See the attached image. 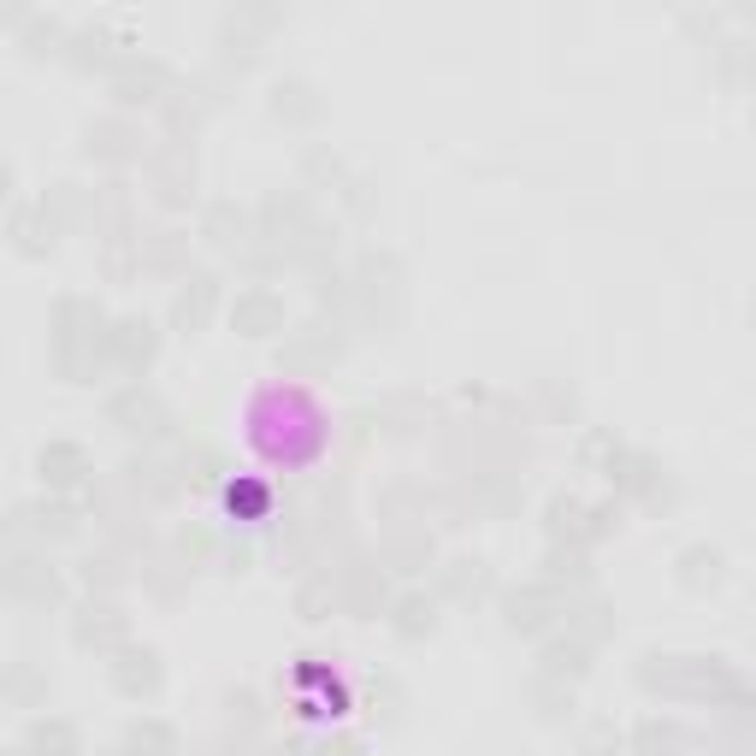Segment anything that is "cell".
I'll return each mask as SVG.
<instances>
[{
  "instance_id": "cell-1",
  "label": "cell",
  "mask_w": 756,
  "mask_h": 756,
  "mask_svg": "<svg viewBox=\"0 0 756 756\" xmlns=\"http://www.w3.org/2000/svg\"><path fill=\"white\" fill-rule=\"evenodd\" d=\"M644 685H650V692H662V697H715V692L738 697L733 668L703 662V657H657L644 668Z\"/></svg>"
},
{
  "instance_id": "cell-2",
  "label": "cell",
  "mask_w": 756,
  "mask_h": 756,
  "mask_svg": "<svg viewBox=\"0 0 756 756\" xmlns=\"http://www.w3.org/2000/svg\"><path fill=\"white\" fill-rule=\"evenodd\" d=\"M237 332H249V337H266V332H279V319H284V302L279 296H266V290H249V296H237Z\"/></svg>"
},
{
  "instance_id": "cell-3",
  "label": "cell",
  "mask_w": 756,
  "mask_h": 756,
  "mask_svg": "<svg viewBox=\"0 0 756 756\" xmlns=\"http://www.w3.org/2000/svg\"><path fill=\"white\" fill-rule=\"evenodd\" d=\"M83 473H90V455H83L77 443H48V450H42V479H48L54 491L83 485Z\"/></svg>"
},
{
  "instance_id": "cell-4",
  "label": "cell",
  "mask_w": 756,
  "mask_h": 756,
  "mask_svg": "<svg viewBox=\"0 0 756 756\" xmlns=\"http://www.w3.org/2000/svg\"><path fill=\"white\" fill-rule=\"evenodd\" d=\"M113 685L125 697L160 692V657H154V650H125V668H113Z\"/></svg>"
},
{
  "instance_id": "cell-5",
  "label": "cell",
  "mask_w": 756,
  "mask_h": 756,
  "mask_svg": "<svg viewBox=\"0 0 756 756\" xmlns=\"http://www.w3.org/2000/svg\"><path fill=\"white\" fill-rule=\"evenodd\" d=\"M107 349H113V360H118L125 372H143V367H148V355H154V337H148V325L125 319L118 332H107Z\"/></svg>"
},
{
  "instance_id": "cell-6",
  "label": "cell",
  "mask_w": 756,
  "mask_h": 756,
  "mask_svg": "<svg viewBox=\"0 0 756 756\" xmlns=\"http://www.w3.org/2000/svg\"><path fill=\"white\" fill-rule=\"evenodd\" d=\"M30 756H77V733L65 721H36L30 727Z\"/></svg>"
},
{
  "instance_id": "cell-7",
  "label": "cell",
  "mask_w": 756,
  "mask_h": 756,
  "mask_svg": "<svg viewBox=\"0 0 756 756\" xmlns=\"http://www.w3.org/2000/svg\"><path fill=\"white\" fill-rule=\"evenodd\" d=\"M160 83H166V72L148 60V65H130V72H118L113 90H118V101H154V90H160Z\"/></svg>"
},
{
  "instance_id": "cell-8",
  "label": "cell",
  "mask_w": 756,
  "mask_h": 756,
  "mask_svg": "<svg viewBox=\"0 0 756 756\" xmlns=\"http://www.w3.org/2000/svg\"><path fill=\"white\" fill-rule=\"evenodd\" d=\"M130 750H154V756H178V733H171V727H154V721H143V727L130 733Z\"/></svg>"
},
{
  "instance_id": "cell-9",
  "label": "cell",
  "mask_w": 756,
  "mask_h": 756,
  "mask_svg": "<svg viewBox=\"0 0 756 756\" xmlns=\"http://www.w3.org/2000/svg\"><path fill=\"white\" fill-rule=\"evenodd\" d=\"M208 307H213V279H196V290L178 302V319L183 325H201V319H208Z\"/></svg>"
},
{
  "instance_id": "cell-10",
  "label": "cell",
  "mask_w": 756,
  "mask_h": 756,
  "mask_svg": "<svg viewBox=\"0 0 756 756\" xmlns=\"http://www.w3.org/2000/svg\"><path fill=\"white\" fill-rule=\"evenodd\" d=\"M125 143H130V136L118 130V125H101V130H90V154L101 148V154H107V160H125V154H130Z\"/></svg>"
},
{
  "instance_id": "cell-11",
  "label": "cell",
  "mask_w": 756,
  "mask_h": 756,
  "mask_svg": "<svg viewBox=\"0 0 756 756\" xmlns=\"http://www.w3.org/2000/svg\"><path fill=\"white\" fill-rule=\"evenodd\" d=\"M12 237H19V249H24V254H42V249H48L42 237H36V213H19V225H12Z\"/></svg>"
},
{
  "instance_id": "cell-12",
  "label": "cell",
  "mask_w": 756,
  "mask_h": 756,
  "mask_svg": "<svg viewBox=\"0 0 756 756\" xmlns=\"http://www.w3.org/2000/svg\"><path fill=\"white\" fill-rule=\"evenodd\" d=\"M7 183H12V171H7V166H0V196H7Z\"/></svg>"
}]
</instances>
